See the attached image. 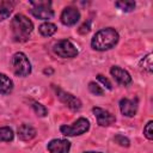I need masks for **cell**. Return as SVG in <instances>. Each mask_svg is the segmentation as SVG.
Masks as SVG:
<instances>
[{
  "instance_id": "15",
  "label": "cell",
  "mask_w": 153,
  "mask_h": 153,
  "mask_svg": "<svg viewBox=\"0 0 153 153\" xmlns=\"http://www.w3.org/2000/svg\"><path fill=\"white\" fill-rule=\"evenodd\" d=\"M13 6H14V4L11 1H1L0 2V22L7 19L10 17V14L13 11Z\"/></svg>"
},
{
  "instance_id": "20",
  "label": "cell",
  "mask_w": 153,
  "mask_h": 153,
  "mask_svg": "<svg viewBox=\"0 0 153 153\" xmlns=\"http://www.w3.org/2000/svg\"><path fill=\"white\" fill-rule=\"evenodd\" d=\"M32 108H33V110H35L36 115H37V116H39V117H44V116H47V114H48V110H47V109H45V106H44V105H42L41 103L32 102Z\"/></svg>"
},
{
  "instance_id": "26",
  "label": "cell",
  "mask_w": 153,
  "mask_h": 153,
  "mask_svg": "<svg viewBox=\"0 0 153 153\" xmlns=\"http://www.w3.org/2000/svg\"><path fill=\"white\" fill-rule=\"evenodd\" d=\"M53 73V69L49 68V69H44V74H51Z\"/></svg>"
},
{
  "instance_id": "16",
  "label": "cell",
  "mask_w": 153,
  "mask_h": 153,
  "mask_svg": "<svg viewBox=\"0 0 153 153\" xmlns=\"http://www.w3.org/2000/svg\"><path fill=\"white\" fill-rule=\"evenodd\" d=\"M56 30H57L56 25L53 24V23H49V22H45V23L41 24L39 27H38L39 33H41L42 36H44V37H50V36H53V35L56 32Z\"/></svg>"
},
{
  "instance_id": "5",
  "label": "cell",
  "mask_w": 153,
  "mask_h": 153,
  "mask_svg": "<svg viewBox=\"0 0 153 153\" xmlns=\"http://www.w3.org/2000/svg\"><path fill=\"white\" fill-rule=\"evenodd\" d=\"M90 129V122L87 118L85 117H80L78 118L73 124L71 126H61L60 127V131L66 135V136H76V135H81L85 134L87 130Z\"/></svg>"
},
{
  "instance_id": "27",
  "label": "cell",
  "mask_w": 153,
  "mask_h": 153,
  "mask_svg": "<svg viewBox=\"0 0 153 153\" xmlns=\"http://www.w3.org/2000/svg\"><path fill=\"white\" fill-rule=\"evenodd\" d=\"M85 153H102V152H85Z\"/></svg>"
},
{
  "instance_id": "14",
  "label": "cell",
  "mask_w": 153,
  "mask_h": 153,
  "mask_svg": "<svg viewBox=\"0 0 153 153\" xmlns=\"http://www.w3.org/2000/svg\"><path fill=\"white\" fill-rule=\"evenodd\" d=\"M13 90V81L4 73H0V94H10Z\"/></svg>"
},
{
  "instance_id": "22",
  "label": "cell",
  "mask_w": 153,
  "mask_h": 153,
  "mask_svg": "<svg viewBox=\"0 0 153 153\" xmlns=\"http://www.w3.org/2000/svg\"><path fill=\"white\" fill-rule=\"evenodd\" d=\"M114 141H115L116 143H118L120 146H122V147H129V145H130L129 139L126 137L124 135H121V134H117V135L114 137Z\"/></svg>"
},
{
  "instance_id": "6",
  "label": "cell",
  "mask_w": 153,
  "mask_h": 153,
  "mask_svg": "<svg viewBox=\"0 0 153 153\" xmlns=\"http://www.w3.org/2000/svg\"><path fill=\"white\" fill-rule=\"evenodd\" d=\"M53 51L63 59H72L78 55V49L75 48V45L68 41V39H61L57 41L54 45H53Z\"/></svg>"
},
{
  "instance_id": "25",
  "label": "cell",
  "mask_w": 153,
  "mask_h": 153,
  "mask_svg": "<svg viewBox=\"0 0 153 153\" xmlns=\"http://www.w3.org/2000/svg\"><path fill=\"white\" fill-rule=\"evenodd\" d=\"M90 25H91V22L90 20H87V22H85L80 27H79V33H81V35H85V33H87L88 31H90Z\"/></svg>"
},
{
  "instance_id": "17",
  "label": "cell",
  "mask_w": 153,
  "mask_h": 153,
  "mask_svg": "<svg viewBox=\"0 0 153 153\" xmlns=\"http://www.w3.org/2000/svg\"><path fill=\"white\" fill-rule=\"evenodd\" d=\"M115 6L124 12H130L135 8V1H131V0H120V1H116L115 2Z\"/></svg>"
},
{
  "instance_id": "18",
  "label": "cell",
  "mask_w": 153,
  "mask_h": 153,
  "mask_svg": "<svg viewBox=\"0 0 153 153\" xmlns=\"http://www.w3.org/2000/svg\"><path fill=\"white\" fill-rule=\"evenodd\" d=\"M13 137H14V134L10 127H0V142L1 141L10 142L13 140Z\"/></svg>"
},
{
  "instance_id": "2",
  "label": "cell",
  "mask_w": 153,
  "mask_h": 153,
  "mask_svg": "<svg viewBox=\"0 0 153 153\" xmlns=\"http://www.w3.org/2000/svg\"><path fill=\"white\" fill-rule=\"evenodd\" d=\"M12 37L16 42H26L33 30L32 22L24 14H16L11 20Z\"/></svg>"
},
{
  "instance_id": "21",
  "label": "cell",
  "mask_w": 153,
  "mask_h": 153,
  "mask_svg": "<svg viewBox=\"0 0 153 153\" xmlns=\"http://www.w3.org/2000/svg\"><path fill=\"white\" fill-rule=\"evenodd\" d=\"M88 90H90V92H91L92 94H94V96H103V93H104V90H103L98 84H96V82H93V81H91V82L88 84Z\"/></svg>"
},
{
  "instance_id": "11",
  "label": "cell",
  "mask_w": 153,
  "mask_h": 153,
  "mask_svg": "<svg viewBox=\"0 0 153 153\" xmlns=\"http://www.w3.org/2000/svg\"><path fill=\"white\" fill-rule=\"evenodd\" d=\"M47 148L50 153H68L71 149V142L65 139H54L49 141Z\"/></svg>"
},
{
  "instance_id": "13",
  "label": "cell",
  "mask_w": 153,
  "mask_h": 153,
  "mask_svg": "<svg viewBox=\"0 0 153 153\" xmlns=\"http://www.w3.org/2000/svg\"><path fill=\"white\" fill-rule=\"evenodd\" d=\"M17 133H18V137L23 141L32 140L36 136V129L31 124H27V123H23L22 126H19Z\"/></svg>"
},
{
  "instance_id": "10",
  "label": "cell",
  "mask_w": 153,
  "mask_h": 153,
  "mask_svg": "<svg viewBox=\"0 0 153 153\" xmlns=\"http://www.w3.org/2000/svg\"><path fill=\"white\" fill-rule=\"evenodd\" d=\"M120 110L122 115L127 117H134L137 112V99H128L122 98L120 100Z\"/></svg>"
},
{
  "instance_id": "23",
  "label": "cell",
  "mask_w": 153,
  "mask_h": 153,
  "mask_svg": "<svg viewBox=\"0 0 153 153\" xmlns=\"http://www.w3.org/2000/svg\"><path fill=\"white\" fill-rule=\"evenodd\" d=\"M143 135L151 141L153 140V122L152 121H148L147 124L143 128Z\"/></svg>"
},
{
  "instance_id": "4",
  "label": "cell",
  "mask_w": 153,
  "mask_h": 153,
  "mask_svg": "<svg viewBox=\"0 0 153 153\" xmlns=\"http://www.w3.org/2000/svg\"><path fill=\"white\" fill-rule=\"evenodd\" d=\"M12 67L14 74L18 76H27L31 73V63L22 51H18L12 56Z\"/></svg>"
},
{
  "instance_id": "1",
  "label": "cell",
  "mask_w": 153,
  "mask_h": 153,
  "mask_svg": "<svg viewBox=\"0 0 153 153\" xmlns=\"http://www.w3.org/2000/svg\"><path fill=\"white\" fill-rule=\"evenodd\" d=\"M118 38H120L118 32L115 29L105 27L94 33V36L92 37V41H91V45L93 49L99 50V51L109 50L117 44Z\"/></svg>"
},
{
  "instance_id": "12",
  "label": "cell",
  "mask_w": 153,
  "mask_h": 153,
  "mask_svg": "<svg viewBox=\"0 0 153 153\" xmlns=\"http://www.w3.org/2000/svg\"><path fill=\"white\" fill-rule=\"evenodd\" d=\"M110 73H111V75L114 76V79H115L118 84H121V85H123V86H127V85H129V84L131 82V76H130V74H129L126 69H123V68H121V67H118V66H112L111 69H110Z\"/></svg>"
},
{
  "instance_id": "7",
  "label": "cell",
  "mask_w": 153,
  "mask_h": 153,
  "mask_svg": "<svg viewBox=\"0 0 153 153\" xmlns=\"http://www.w3.org/2000/svg\"><path fill=\"white\" fill-rule=\"evenodd\" d=\"M53 88L55 90V93H56L57 98H59L65 105H67L71 110L76 111V110H79V109L81 108V102H80L79 98H76V97L73 96L72 93H68V92L63 91L62 88H60V87H57V86H55V85H53Z\"/></svg>"
},
{
  "instance_id": "3",
  "label": "cell",
  "mask_w": 153,
  "mask_h": 153,
  "mask_svg": "<svg viewBox=\"0 0 153 153\" xmlns=\"http://www.w3.org/2000/svg\"><path fill=\"white\" fill-rule=\"evenodd\" d=\"M30 5H32V8L30 10V13L42 20H48L54 17V10L51 8V1L41 0V1H30Z\"/></svg>"
},
{
  "instance_id": "8",
  "label": "cell",
  "mask_w": 153,
  "mask_h": 153,
  "mask_svg": "<svg viewBox=\"0 0 153 153\" xmlns=\"http://www.w3.org/2000/svg\"><path fill=\"white\" fill-rule=\"evenodd\" d=\"M61 23L63 25H67V26H73L75 25L79 19H80V12L76 7H73V6H68L66 8H63L62 13H61Z\"/></svg>"
},
{
  "instance_id": "24",
  "label": "cell",
  "mask_w": 153,
  "mask_h": 153,
  "mask_svg": "<svg viewBox=\"0 0 153 153\" xmlns=\"http://www.w3.org/2000/svg\"><path fill=\"white\" fill-rule=\"evenodd\" d=\"M97 79L103 84V85H105V87L108 88V90H111L112 88V85H111V82L109 81V79L108 78H105L104 75H102V74H98L97 75Z\"/></svg>"
},
{
  "instance_id": "9",
  "label": "cell",
  "mask_w": 153,
  "mask_h": 153,
  "mask_svg": "<svg viewBox=\"0 0 153 153\" xmlns=\"http://www.w3.org/2000/svg\"><path fill=\"white\" fill-rule=\"evenodd\" d=\"M96 118H97V123L100 126V127H106V126H110L112 123L116 122V117L115 115H112L111 112H109L108 110L105 109H102V108H98V106H94L92 109Z\"/></svg>"
},
{
  "instance_id": "19",
  "label": "cell",
  "mask_w": 153,
  "mask_h": 153,
  "mask_svg": "<svg viewBox=\"0 0 153 153\" xmlns=\"http://www.w3.org/2000/svg\"><path fill=\"white\" fill-rule=\"evenodd\" d=\"M140 67L142 71L147 72V73H152L153 71V63H152V54H147L141 61H140Z\"/></svg>"
}]
</instances>
